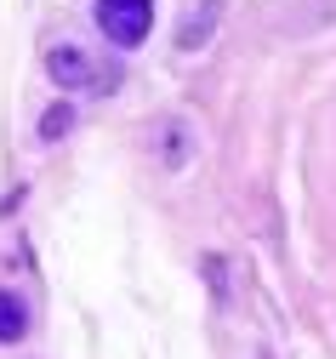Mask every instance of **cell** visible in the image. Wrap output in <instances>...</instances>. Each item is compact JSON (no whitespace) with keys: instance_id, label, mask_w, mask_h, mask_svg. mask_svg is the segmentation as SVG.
Listing matches in <instances>:
<instances>
[{"instance_id":"obj_4","label":"cell","mask_w":336,"mask_h":359,"mask_svg":"<svg viewBox=\"0 0 336 359\" xmlns=\"http://www.w3.org/2000/svg\"><path fill=\"white\" fill-rule=\"evenodd\" d=\"M217 18H222V0H188V6H182V18H177V46H182V52L211 46Z\"/></svg>"},{"instance_id":"obj_2","label":"cell","mask_w":336,"mask_h":359,"mask_svg":"<svg viewBox=\"0 0 336 359\" xmlns=\"http://www.w3.org/2000/svg\"><path fill=\"white\" fill-rule=\"evenodd\" d=\"M91 18H98V29H103L109 46L137 52L142 40H149V29H154V0H98Z\"/></svg>"},{"instance_id":"obj_1","label":"cell","mask_w":336,"mask_h":359,"mask_svg":"<svg viewBox=\"0 0 336 359\" xmlns=\"http://www.w3.org/2000/svg\"><path fill=\"white\" fill-rule=\"evenodd\" d=\"M46 74H52V86H63V92H74V97H109V92H120V69L103 52L80 46V40H58V46L46 52Z\"/></svg>"},{"instance_id":"obj_3","label":"cell","mask_w":336,"mask_h":359,"mask_svg":"<svg viewBox=\"0 0 336 359\" xmlns=\"http://www.w3.org/2000/svg\"><path fill=\"white\" fill-rule=\"evenodd\" d=\"M149 149H154V160H160L166 171H182L188 160H194V131H188V120L166 114V120L149 126Z\"/></svg>"},{"instance_id":"obj_7","label":"cell","mask_w":336,"mask_h":359,"mask_svg":"<svg viewBox=\"0 0 336 359\" xmlns=\"http://www.w3.org/2000/svg\"><path fill=\"white\" fill-rule=\"evenodd\" d=\"M325 23H336V0H308V6H297L291 29H325Z\"/></svg>"},{"instance_id":"obj_5","label":"cell","mask_w":336,"mask_h":359,"mask_svg":"<svg viewBox=\"0 0 336 359\" xmlns=\"http://www.w3.org/2000/svg\"><path fill=\"white\" fill-rule=\"evenodd\" d=\"M29 331V302L18 291H0V342H23Z\"/></svg>"},{"instance_id":"obj_6","label":"cell","mask_w":336,"mask_h":359,"mask_svg":"<svg viewBox=\"0 0 336 359\" xmlns=\"http://www.w3.org/2000/svg\"><path fill=\"white\" fill-rule=\"evenodd\" d=\"M34 131H40V143H63L69 131H74V103H52V109L40 114Z\"/></svg>"},{"instance_id":"obj_8","label":"cell","mask_w":336,"mask_h":359,"mask_svg":"<svg viewBox=\"0 0 336 359\" xmlns=\"http://www.w3.org/2000/svg\"><path fill=\"white\" fill-rule=\"evenodd\" d=\"M257 359H262V353H257Z\"/></svg>"}]
</instances>
